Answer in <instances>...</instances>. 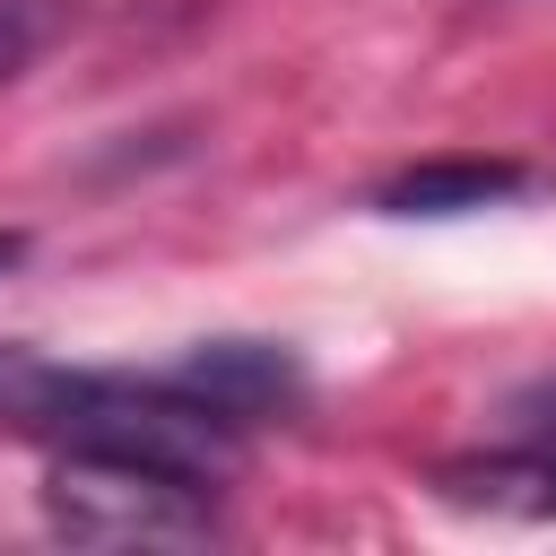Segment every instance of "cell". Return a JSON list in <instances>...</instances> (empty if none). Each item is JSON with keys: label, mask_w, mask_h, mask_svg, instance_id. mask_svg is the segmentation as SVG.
<instances>
[{"label": "cell", "mask_w": 556, "mask_h": 556, "mask_svg": "<svg viewBox=\"0 0 556 556\" xmlns=\"http://www.w3.org/2000/svg\"><path fill=\"white\" fill-rule=\"evenodd\" d=\"M0 426L43 443V452H130V460H174L191 478H235L243 434L208 400H191L174 374H104V365H61L26 339H0Z\"/></svg>", "instance_id": "6da1fadb"}, {"label": "cell", "mask_w": 556, "mask_h": 556, "mask_svg": "<svg viewBox=\"0 0 556 556\" xmlns=\"http://www.w3.org/2000/svg\"><path fill=\"white\" fill-rule=\"evenodd\" d=\"M35 43H43V0H0V87L35 61Z\"/></svg>", "instance_id": "8992f818"}, {"label": "cell", "mask_w": 556, "mask_h": 556, "mask_svg": "<svg viewBox=\"0 0 556 556\" xmlns=\"http://www.w3.org/2000/svg\"><path fill=\"white\" fill-rule=\"evenodd\" d=\"M17 261H26V235H17V226H0V278H9Z\"/></svg>", "instance_id": "52a82bcc"}, {"label": "cell", "mask_w": 556, "mask_h": 556, "mask_svg": "<svg viewBox=\"0 0 556 556\" xmlns=\"http://www.w3.org/2000/svg\"><path fill=\"white\" fill-rule=\"evenodd\" d=\"M513 443L504 452H486V460H460V469H443V486L452 495H469V504H521V513H556V374L547 382H530V391H513Z\"/></svg>", "instance_id": "277c9868"}, {"label": "cell", "mask_w": 556, "mask_h": 556, "mask_svg": "<svg viewBox=\"0 0 556 556\" xmlns=\"http://www.w3.org/2000/svg\"><path fill=\"white\" fill-rule=\"evenodd\" d=\"M43 521L70 547H208L226 530L217 478H191L174 460H130V452H52Z\"/></svg>", "instance_id": "7a4b0ae2"}, {"label": "cell", "mask_w": 556, "mask_h": 556, "mask_svg": "<svg viewBox=\"0 0 556 556\" xmlns=\"http://www.w3.org/2000/svg\"><path fill=\"white\" fill-rule=\"evenodd\" d=\"M165 374H174L191 400H208L217 417H235V426L287 417V408L304 400V365H295L287 339H200V348L174 356Z\"/></svg>", "instance_id": "3957f363"}, {"label": "cell", "mask_w": 556, "mask_h": 556, "mask_svg": "<svg viewBox=\"0 0 556 556\" xmlns=\"http://www.w3.org/2000/svg\"><path fill=\"white\" fill-rule=\"evenodd\" d=\"M530 191H539V165H521V156H426V165L391 174L374 191V208L382 217H478V208H504Z\"/></svg>", "instance_id": "5b68a950"}]
</instances>
